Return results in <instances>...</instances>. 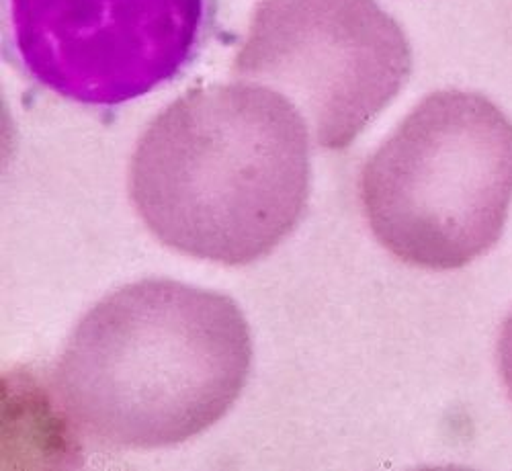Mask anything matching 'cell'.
Returning <instances> with one entry per match:
<instances>
[{"label":"cell","mask_w":512,"mask_h":471,"mask_svg":"<svg viewBox=\"0 0 512 471\" xmlns=\"http://www.w3.org/2000/svg\"><path fill=\"white\" fill-rule=\"evenodd\" d=\"M250 367V328L232 297L142 279L103 297L78 322L52 392L78 437L113 451H150L220 422Z\"/></svg>","instance_id":"6da1fadb"},{"label":"cell","mask_w":512,"mask_h":471,"mask_svg":"<svg viewBox=\"0 0 512 471\" xmlns=\"http://www.w3.org/2000/svg\"><path fill=\"white\" fill-rule=\"evenodd\" d=\"M205 9L207 0H11L13 46L41 87L113 107L187 66Z\"/></svg>","instance_id":"5b68a950"},{"label":"cell","mask_w":512,"mask_h":471,"mask_svg":"<svg viewBox=\"0 0 512 471\" xmlns=\"http://www.w3.org/2000/svg\"><path fill=\"white\" fill-rule=\"evenodd\" d=\"M310 195V127L281 93L238 80L185 93L144 130L130 197L168 248L226 267L271 254Z\"/></svg>","instance_id":"7a4b0ae2"},{"label":"cell","mask_w":512,"mask_h":471,"mask_svg":"<svg viewBox=\"0 0 512 471\" xmlns=\"http://www.w3.org/2000/svg\"><path fill=\"white\" fill-rule=\"evenodd\" d=\"M496 355H498V369H500L502 381H504L506 392L512 400V312L506 316V320L502 324Z\"/></svg>","instance_id":"8992f818"},{"label":"cell","mask_w":512,"mask_h":471,"mask_svg":"<svg viewBox=\"0 0 512 471\" xmlns=\"http://www.w3.org/2000/svg\"><path fill=\"white\" fill-rule=\"evenodd\" d=\"M410 72L408 37L375 0H259L232 64L285 95L326 150L351 146Z\"/></svg>","instance_id":"277c9868"},{"label":"cell","mask_w":512,"mask_h":471,"mask_svg":"<svg viewBox=\"0 0 512 471\" xmlns=\"http://www.w3.org/2000/svg\"><path fill=\"white\" fill-rule=\"evenodd\" d=\"M365 220L398 261L455 271L492 250L512 205V121L488 97H424L365 162Z\"/></svg>","instance_id":"3957f363"}]
</instances>
